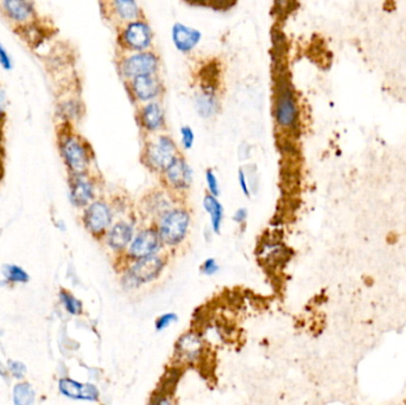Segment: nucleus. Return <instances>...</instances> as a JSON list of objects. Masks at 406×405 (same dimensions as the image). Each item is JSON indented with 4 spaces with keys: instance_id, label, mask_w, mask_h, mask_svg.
Here are the masks:
<instances>
[{
    "instance_id": "f257e3e1",
    "label": "nucleus",
    "mask_w": 406,
    "mask_h": 405,
    "mask_svg": "<svg viewBox=\"0 0 406 405\" xmlns=\"http://www.w3.org/2000/svg\"><path fill=\"white\" fill-rule=\"evenodd\" d=\"M274 118L283 132H294L301 124V105L295 87L288 77H279L274 88Z\"/></svg>"
},
{
    "instance_id": "f03ea898",
    "label": "nucleus",
    "mask_w": 406,
    "mask_h": 405,
    "mask_svg": "<svg viewBox=\"0 0 406 405\" xmlns=\"http://www.w3.org/2000/svg\"><path fill=\"white\" fill-rule=\"evenodd\" d=\"M117 42L122 53L150 50L155 45V31L144 17L133 19L120 26Z\"/></svg>"
},
{
    "instance_id": "7ed1b4c3",
    "label": "nucleus",
    "mask_w": 406,
    "mask_h": 405,
    "mask_svg": "<svg viewBox=\"0 0 406 405\" xmlns=\"http://www.w3.org/2000/svg\"><path fill=\"white\" fill-rule=\"evenodd\" d=\"M178 155L180 150L173 138L169 134H157L145 141L141 157L149 169L163 173Z\"/></svg>"
},
{
    "instance_id": "20e7f679",
    "label": "nucleus",
    "mask_w": 406,
    "mask_h": 405,
    "mask_svg": "<svg viewBox=\"0 0 406 405\" xmlns=\"http://www.w3.org/2000/svg\"><path fill=\"white\" fill-rule=\"evenodd\" d=\"M161 65V56L155 49L138 53H122L118 60V72L120 77L127 82L138 76L157 75Z\"/></svg>"
},
{
    "instance_id": "39448f33",
    "label": "nucleus",
    "mask_w": 406,
    "mask_h": 405,
    "mask_svg": "<svg viewBox=\"0 0 406 405\" xmlns=\"http://www.w3.org/2000/svg\"><path fill=\"white\" fill-rule=\"evenodd\" d=\"M191 227V213L186 208H173L163 214L159 221V238L166 247H178L187 238Z\"/></svg>"
},
{
    "instance_id": "423d86ee",
    "label": "nucleus",
    "mask_w": 406,
    "mask_h": 405,
    "mask_svg": "<svg viewBox=\"0 0 406 405\" xmlns=\"http://www.w3.org/2000/svg\"><path fill=\"white\" fill-rule=\"evenodd\" d=\"M166 265L164 258L159 257L157 254L134 261V264L122 277V286L126 290H132L137 289L146 283L154 282L162 275Z\"/></svg>"
},
{
    "instance_id": "0eeeda50",
    "label": "nucleus",
    "mask_w": 406,
    "mask_h": 405,
    "mask_svg": "<svg viewBox=\"0 0 406 405\" xmlns=\"http://www.w3.org/2000/svg\"><path fill=\"white\" fill-rule=\"evenodd\" d=\"M125 84L129 98L133 104L138 106L146 104V102L161 100L166 91L163 80L159 77V74L138 76V77L129 80Z\"/></svg>"
},
{
    "instance_id": "6e6552de",
    "label": "nucleus",
    "mask_w": 406,
    "mask_h": 405,
    "mask_svg": "<svg viewBox=\"0 0 406 405\" xmlns=\"http://www.w3.org/2000/svg\"><path fill=\"white\" fill-rule=\"evenodd\" d=\"M137 122L141 131L148 136L162 134L166 127V109L162 102L155 100L138 106Z\"/></svg>"
},
{
    "instance_id": "1a4fd4ad",
    "label": "nucleus",
    "mask_w": 406,
    "mask_h": 405,
    "mask_svg": "<svg viewBox=\"0 0 406 405\" xmlns=\"http://www.w3.org/2000/svg\"><path fill=\"white\" fill-rule=\"evenodd\" d=\"M162 247L159 231L155 227H148L133 237L132 242L127 247V256L133 261L151 257L159 252Z\"/></svg>"
},
{
    "instance_id": "9d476101",
    "label": "nucleus",
    "mask_w": 406,
    "mask_h": 405,
    "mask_svg": "<svg viewBox=\"0 0 406 405\" xmlns=\"http://www.w3.org/2000/svg\"><path fill=\"white\" fill-rule=\"evenodd\" d=\"M62 153L65 163L75 174H82L90 163V152L86 144L74 134H67L62 141Z\"/></svg>"
},
{
    "instance_id": "9b49d317",
    "label": "nucleus",
    "mask_w": 406,
    "mask_h": 405,
    "mask_svg": "<svg viewBox=\"0 0 406 405\" xmlns=\"http://www.w3.org/2000/svg\"><path fill=\"white\" fill-rule=\"evenodd\" d=\"M170 36L173 48L182 55L194 53L203 38L201 30L180 22L173 23L170 30Z\"/></svg>"
},
{
    "instance_id": "f8f14e48",
    "label": "nucleus",
    "mask_w": 406,
    "mask_h": 405,
    "mask_svg": "<svg viewBox=\"0 0 406 405\" xmlns=\"http://www.w3.org/2000/svg\"><path fill=\"white\" fill-rule=\"evenodd\" d=\"M163 175L166 178V185L173 188L175 192H186L191 189L194 178L191 164L181 155L173 159V163L163 171Z\"/></svg>"
},
{
    "instance_id": "ddd939ff",
    "label": "nucleus",
    "mask_w": 406,
    "mask_h": 405,
    "mask_svg": "<svg viewBox=\"0 0 406 405\" xmlns=\"http://www.w3.org/2000/svg\"><path fill=\"white\" fill-rule=\"evenodd\" d=\"M194 107L202 119H210L219 113L221 107L219 93L212 84L203 85L194 97Z\"/></svg>"
},
{
    "instance_id": "4468645a",
    "label": "nucleus",
    "mask_w": 406,
    "mask_h": 405,
    "mask_svg": "<svg viewBox=\"0 0 406 405\" xmlns=\"http://www.w3.org/2000/svg\"><path fill=\"white\" fill-rule=\"evenodd\" d=\"M105 3L108 15L119 26L144 17L138 0H105Z\"/></svg>"
},
{
    "instance_id": "2eb2a0df",
    "label": "nucleus",
    "mask_w": 406,
    "mask_h": 405,
    "mask_svg": "<svg viewBox=\"0 0 406 405\" xmlns=\"http://www.w3.org/2000/svg\"><path fill=\"white\" fill-rule=\"evenodd\" d=\"M85 224L93 234H102L112 224V212L109 207L100 201L92 203L85 214Z\"/></svg>"
},
{
    "instance_id": "dca6fc26",
    "label": "nucleus",
    "mask_w": 406,
    "mask_h": 405,
    "mask_svg": "<svg viewBox=\"0 0 406 405\" xmlns=\"http://www.w3.org/2000/svg\"><path fill=\"white\" fill-rule=\"evenodd\" d=\"M1 8L10 21L18 24H26L36 15L33 0H1Z\"/></svg>"
},
{
    "instance_id": "f3484780",
    "label": "nucleus",
    "mask_w": 406,
    "mask_h": 405,
    "mask_svg": "<svg viewBox=\"0 0 406 405\" xmlns=\"http://www.w3.org/2000/svg\"><path fill=\"white\" fill-rule=\"evenodd\" d=\"M202 353V340L198 334H183L175 346V357L182 364H193Z\"/></svg>"
},
{
    "instance_id": "a211bd4d",
    "label": "nucleus",
    "mask_w": 406,
    "mask_h": 405,
    "mask_svg": "<svg viewBox=\"0 0 406 405\" xmlns=\"http://www.w3.org/2000/svg\"><path fill=\"white\" fill-rule=\"evenodd\" d=\"M134 237L133 226L126 221L117 222L107 233L108 247L114 252H122L129 247Z\"/></svg>"
},
{
    "instance_id": "6ab92c4d",
    "label": "nucleus",
    "mask_w": 406,
    "mask_h": 405,
    "mask_svg": "<svg viewBox=\"0 0 406 405\" xmlns=\"http://www.w3.org/2000/svg\"><path fill=\"white\" fill-rule=\"evenodd\" d=\"M60 390L67 397L86 401H97L100 394L93 384H80L72 379H62L60 382Z\"/></svg>"
},
{
    "instance_id": "aec40b11",
    "label": "nucleus",
    "mask_w": 406,
    "mask_h": 405,
    "mask_svg": "<svg viewBox=\"0 0 406 405\" xmlns=\"http://www.w3.org/2000/svg\"><path fill=\"white\" fill-rule=\"evenodd\" d=\"M203 208L209 214L210 217V226L212 231L215 234H219L223 227V217H225V210L216 196L212 194H207L203 199Z\"/></svg>"
},
{
    "instance_id": "412c9836",
    "label": "nucleus",
    "mask_w": 406,
    "mask_h": 405,
    "mask_svg": "<svg viewBox=\"0 0 406 405\" xmlns=\"http://www.w3.org/2000/svg\"><path fill=\"white\" fill-rule=\"evenodd\" d=\"M92 198H93V185H90V182L83 176H79L73 187V202L80 207L85 206L90 202Z\"/></svg>"
},
{
    "instance_id": "4be33fe9",
    "label": "nucleus",
    "mask_w": 406,
    "mask_h": 405,
    "mask_svg": "<svg viewBox=\"0 0 406 405\" xmlns=\"http://www.w3.org/2000/svg\"><path fill=\"white\" fill-rule=\"evenodd\" d=\"M35 394L28 384H21L15 389V403L19 405H29L33 401Z\"/></svg>"
},
{
    "instance_id": "5701e85b",
    "label": "nucleus",
    "mask_w": 406,
    "mask_h": 405,
    "mask_svg": "<svg viewBox=\"0 0 406 405\" xmlns=\"http://www.w3.org/2000/svg\"><path fill=\"white\" fill-rule=\"evenodd\" d=\"M61 300L65 304V309L70 313V314L79 315L82 311V304L79 300H76L75 297L72 296L70 293H61Z\"/></svg>"
},
{
    "instance_id": "b1692460",
    "label": "nucleus",
    "mask_w": 406,
    "mask_h": 405,
    "mask_svg": "<svg viewBox=\"0 0 406 405\" xmlns=\"http://www.w3.org/2000/svg\"><path fill=\"white\" fill-rule=\"evenodd\" d=\"M181 144L184 150H191L194 146L195 132L189 125H184L180 129Z\"/></svg>"
},
{
    "instance_id": "393cba45",
    "label": "nucleus",
    "mask_w": 406,
    "mask_h": 405,
    "mask_svg": "<svg viewBox=\"0 0 406 405\" xmlns=\"http://www.w3.org/2000/svg\"><path fill=\"white\" fill-rule=\"evenodd\" d=\"M177 320H178V316L175 313H166V314L161 315L155 322L156 330L163 332L166 328H169L173 323L177 322Z\"/></svg>"
},
{
    "instance_id": "a878e982",
    "label": "nucleus",
    "mask_w": 406,
    "mask_h": 405,
    "mask_svg": "<svg viewBox=\"0 0 406 405\" xmlns=\"http://www.w3.org/2000/svg\"><path fill=\"white\" fill-rule=\"evenodd\" d=\"M205 182H207V185H208L209 194H212V195L218 198L220 195L219 181H218L215 173L212 169H208V171H205Z\"/></svg>"
},
{
    "instance_id": "bb28decb",
    "label": "nucleus",
    "mask_w": 406,
    "mask_h": 405,
    "mask_svg": "<svg viewBox=\"0 0 406 405\" xmlns=\"http://www.w3.org/2000/svg\"><path fill=\"white\" fill-rule=\"evenodd\" d=\"M219 264L216 263L215 259H214V258H208V259H205V261L202 263L200 271H201V274H203V275L213 276L219 271Z\"/></svg>"
},
{
    "instance_id": "cd10ccee",
    "label": "nucleus",
    "mask_w": 406,
    "mask_h": 405,
    "mask_svg": "<svg viewBox=\"0 0 406 405\" xmlns=\"http://www.w3.org/2000/svg\"><path fill=\"white\" fill-rule=\"evenodd\" d=\"M8 277L12 282H26L28 275L23 271L22 269L17 266H9Z\"/></svg>"
},
{
    "instance_id": "c85d7f7f",
    "label": "nucleus",
    "mask_w": 406,
    "mask_h": 405,
    "mask_svg": "<svg viewBox=\"0 0 406 405\" xmlns=\"http://www.w3.org/2000/svg\"><path fill=\"white\" fill-rule=\"evenodd\" d=\"M0 65L4 70H11L14 62H12L11 55L9 54L6 48L0 44Z\"/></svg>"
},
{
    "instance_id": "c756f323",
    "label": "nucleus",
    "mask_w": 406,
    "mask_h": 405,
    "mask_svg": "<svg viewBox=\"0 0 406 405\" xmlns=\"http://www.w3.org/2000/svg\"><path fill=\"white\" fill-rule=\"evenodd\" d=\"M237 180H239V185H240L241 190L244 193L245 195L250 198V187H248L247 180H246V174H245L244 169H239L237 171Z\"/></svg>"
},
{
    "instance_id": "7c9ffc66",
    "label": "nucleus",
    "mask_w": 406,
    "mask_h": 405,
    "mask_svg": "<svg viewBox=\"0 0 406 405\" xmlns=\"http://www.w3.org/2000/svg\"><path fill=\"white\" fill-rule=\"evenodd\" d=\"M10 369H11V372L14 373L17 378H22L26 371V366L17 362H10Z\"/></svg>"
},
{
    "instance_id": "2f4dec72",
    "label": "nucleus",
    "mask_w": 406,
    "mask_h": 405,
    "mask_svg": "<svg viewBox=\"0 0 406 405\" xmlns=\"http://www.w3.org/2000/svg\"><path fill=\"white\" fill-rule=\"evenodd\" d=\"M248 212L246 208H239V210L234 213L233 221L237 224H244L245 221L247 220Z\"/></svg>"
},
{
    "instance_id": "473e14b6",
    "label": "nucleus",
    "mask_w": 406,
    "mask_h": 405,
    "mask_svg": "<svg viewBox=\"0 0 406 405\" xmlns=\"http://www.w3.org/2000/svg\"><path fill=\"white\" fill-rule=\"evenodd\" d=\"M292 4V0H274V5L278 12L288 11L289 6Z\"/></svg>"
},
{
    "instance_id": "72a5a7b5",
    "label": "nucleus",
    "mask_w": 406,
    "mask_h": 405,
    "mask_svg": "<svg viewBox=\"0 0 406 405\" xmlns=\"http://www.w3.org/2000/svg\"><path fill=\"white\" fill-rule=\"evenodd\" d=\"M3 114H4V102H3V97L0 94V119Z\"/></svg>"
},
{
    "instance_id": "f704fd0d",
    "label": "nucleus",
    "mask_w": 406,
    "mask_h": 405,
    "mask_svg": "<svg viewBox=\"0 0 406 405\" xmlns=\"http://www.w3.org/2000/svg\"><path fill=\"white\" fill-rule=\"evenodd\" d=\"M0 374H1V376L6 377V371H5L4 367H3V365H1V362H0Z\"/></svg>"
}]
</instances>
